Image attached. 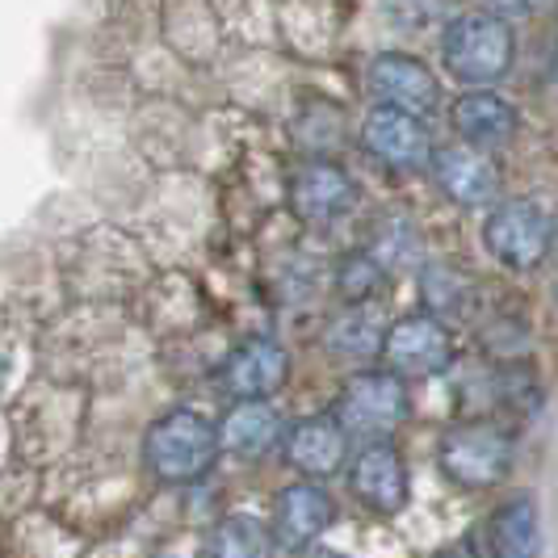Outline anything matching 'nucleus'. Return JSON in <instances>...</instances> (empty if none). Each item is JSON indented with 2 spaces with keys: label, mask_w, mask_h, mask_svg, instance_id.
<instances>
[{
  "label": "nucleus",
  "mask_w": 558,
  "mask_h": 558,
  "mask_svg": "<svg viewBox=\"0 0 558 558\" xmlns=\"http://www.w3.org/2000/svg\"><path fill=\"white\" fill-rule=\"evenodd\" d=\"M336 504L319 483H290L274 504V542L286 550H307L332 525Z\"/></svg>",
  "instance_id": "nucleus-13"
},
{
  "label": "nucleus",
  "mask_w": 558,
  "mask_h": 558,
  "mask_svg": "<svg viewBox=\"0 0 558 558\" xmlns=\"http://www.w3.org/2000/svg\"><path fill=\"white\" fill-rule=\"evenodd\" d=\"M349 437L336 416H307L286 433V462L307 478H328L344 466Z\"/></svg>",
  "instance_id": "nucleus-14"
},
{
  "label": "nucleus",
  "mask_w": 558,
  "mask_h": 558,
  "mask_svg": "<svg viewBox=\"0 0 558 558\" xmlns=\"http://www.w3.org/2000/svg\"><path fill=\"white\" fill-rule=\"evenodd\" d=\"M512 466V437L496 424H458L441 441V471L449 483L478 492L496 487Z\"/></svg>",
  "instance_id": "nucleus-5"
},
{
  "label": "nucleus",
  "mask_w": 558,
  "mask_h": 558,
  "mask_svg": "<svg viewBox=\"0 0 558 558\" xmlns=\"http://www.w3.org/2000/svg\"><path fill=\"white\" fill-rule=\"evenodd\" d=\"M428 168L437 177V190L449 202L466 206V210H483V206H492L496 194H500V172H496V165L478 147H471V143L433 151Z\"/></svg>",
  "instance_id": "nucleus-10"
},
{
  "label": "nucleus",
  "mask_w": 558,
  "mask_h": 558,
  "mask_svg": "<svg viewBox=\"0 0 558 558\" xmlns=\"http://www.w3.org/2000/svg\"><path fill=\"white\" fill-rule=\"evenodd\" d=\"M369 256L383 269H403V265H412L420 256V231L408 219H387V223L378 227V240H374Z\"/></svg>",
  "instance_id": "nucleus-21"
},
{
  "label": "nucleus",
  "mask_w": 558,
  "mask_h": 558,
  "mask_svg": "<svg viewBox=\"0 0 558 558\" xmlns=\"http://www.w3.org/2000/svg\"><path fill=\"white\" fill-rule=\"evenodd\" d=\"M281 441V416L265 399H235V408L227 412L219 428V446L231 449L235 458H265Z\"/></svg>",
  "instance_id": "nucleus-16"
},
{
  "label": "nucleus",
  "mask_w": 558,
  "mask_h": 558,
  "mask_svg": "<svg viewBox=\"0 0 558 558\" xmlns=\"http://www.w3.org/2000/svg\"><path fill=\"white\" fill-rule=\"evenodd\" d=\"M449 118H453V131L471 143V147H504V143L517 135V122H521L517 110L504 101L500 93H492L487 84L462 93L453 101Z\"/></svg>",
  "instance_id": "nucleus-15"
},
{
  "label": "nucleus",
  "mask_w": 558,
  "mask_h": 558,
  "mask_svg": "<svg viewBox=\"0 0 558 558\" xmlns=\"http://www.w3.org/2000/svg\"><path fill=\"white\" fill-rule=\"evenodd\" d=\"M0 374H4V362H0Z\"/></svg>",
  "instance_id": "nucleus-28"
},
{
  "label": "nucleus",
  "mask_w": 558,
  "mask_h": 558,
  "mask_svg": "<svg viewBox=\"0 0 558 558\" xmlns=\"http://www.w3.org/2000/svg\"><path fill=\"white\" fill-rule=\"evenodd\" d=\"M357 202V185L344 168L336 165H315L299 168V177L290 181V206L303 223H332L340 215H349Z\"/></svg>",
  "instance_id": "nucleus-12"
},
{
  "label": "nucleus",
  "mask_w": 558,
  "mask_h": 558,
  "mask_svg": "<svg viewBox=\"0 0 558 558\" xmlns=\"http://www.w3.org/2000/svg\"><path fill=\"white\" fill-rule=\"evenodd\" d=\"M303 558H344V555H336V550H307Z\"/></svg>",
  "instance_id": "nucleus-26"
},
{
  "label": "nucleus",
  "mask_w": 558,
  "mask_h": 558,
  "mask_svg": "<svg viewBox=\"0 0 558 558\" xmlns=\"http://www.w3.org/2000/svg\"><path fill=\"white\" fill-rule=\"evenodd\" d=\"M362 147L383 160V165L399 168V172H420L433 160V135L424 126V118L408 110H395V106H374L362 122Z\"/></svg>",
  "instance_id": "nucleus-7"
},
{
  "label": "nucleus",
  "mask_w": 558,
  "mask_h": 558,
  "mask_svg": "<svg viewBox=\"0 0 558 558\" xmlns=\"http://www.w3.org/2000/svg\"><path fill=\"white\" fill-rule=\"evenodd\" d=\"M349 487L378 517H399L408 508V500H412L408 466H403L399 449L387 437H378V441H369L365 449H357V458L349 466Z\"/></svg>",
  "instance_id": "nucleus-9"
},
{
  "label": "nucleus",
  "mask_w": 558,
  "mask_h": 558,
  "mask_svg": "<svg viewBox=\"0 0 558 558\" xmlns=\"http://www.w3.org/2000/svg\"><path fill=\"white\" fill-rule=\"evenodd\" d=\"M412 412V399H408V387L403 378L391 374V369H365V374H353L344 383V391L336 395L332 416L336 424L344 428V437H391L395 428L408 420Z\"/></svg>",
  "instance_id": "nucleus-3"
},
{
  "label": "nucleus",
  "mask_w": 558,
  "mask_h": 558,
  "mask_svg": "<svg viewBox=\"0 0 558 558\" xmlns=\"http://www.w3.org/2000/svg\"><path fill=\"white\" fill-rule=\"evenodd\" d=\"M487 555L492 558H542V521L530 496L500 504L487 521Z\"/></svg>",
  "instance_id": "nucleus-17"
},
{
  "label": "nucleus",
  "mask_w": 558,
  "mask_h": 558,
  "mask_svg": "<svg viewBox=\"0 0 558 558\" xmlns=\"http://www.w3.org/2000/svg\"><path fill=\"white\" fill-rule=\"evenodd\" d=\"M383 274H387V269H383L369 252H357V256H349V260L340 265V294H344L349 303H365V299L378 294Z\"/></svg>",
  "instance_id": "nucleus-23"
},
{
  "label": "nucleus",
  "mask_w": 558,
  "mask_h": 558,
  "mask_svg": "<svg viewBox=\"0 0 558 558\" xmlns=\"http://www.w3.org/2000/svg\"><path fill=\"white\" fill-rule=\"evenodd\" d=\"M328 349L332 353H349V357H369L383 349V328L362 315V311H349L340 315L332 328H328Z\"/></svg>",
  "instance_id": "nucleus-20"
},
{
  "label": "nucleus",
  "mask_w": 558,
  "mask_h": 558,
  "mask_svg": "<svg viewBox=\"0 0 558 558\" xmlns=\"http://www.w3.org/2000/svg\"><path fill=\"white\" fill-rule=\"evenodd\" d=\"M550 0H487V9L492 13H500V17H533V13H542Z\"/></svg>",
  "instance_id": "nucleus-24"
},
{
  "label": "nucleus",
  "mask_w": 558,
  "mask_h": 558,
  "mask_svg": "<svg viewBox=\"0 0 558 558\" xmlns=\"http://www.w3.org/2000/svg\"><path fill=\"white\" fill-rule=\"evenodd\" d=\"M378 353L387 357L391 374L420 383V378H437V374L449 369V362H453V336H449V328L437 315L420 311V315L395 319L391 328L383 332V349Z\"/></svg>",
  "instance_id": "nucleus-6"
},
{
  "label": "nucleus",
  "mask_w": 558,
  "mask_h": 558,
  "mask_svg": "<svg viewBox=\"0 0 558 558\" xmlns=\"http://www.w3.org/2000/svg\"><path fill=\"white\" fill-rule=\"evenodd\" d=\"M274 530L260 517L231 512L206 537V558H274Z\"/></svg>",
  "instance_id": "nucleus-18"
},
{
  "label": "nucleus",
  "mask_w": 558,
  "mask_h": 558,
  "mask_svg": "<svg viewBox=\"0 0 558 558\" xmlns=\"http://www.w3.org/2000/svg\"><path fill=\"white\" fill-rule=\"evenodd\" d=\"M219 428L194 408H172L143 437V458L160 483H197L219 458Z\"/></svg>",
  "instance_id": "nucleus-1"
},
{
  "label": "nucleus",
  "mask_w": 558,
  "mask_h": 558,
  "mask_svg": "<svg viewBox=\"0 0 558 558\" xmlns=\"http://www.w3.org/2000/svg\"><path fill=\"white\" fill-rule=\"evenodd\" d=\"M378 9L403 34H420L446 22V0H378Z\"/></svg>",
  "instance_id": "nucleus-22"
},
{
  "label": "nucleus",
  "mask_w": 558,
  "mask_h": 558,
  "mask_svg": "<svg viewBox=\"0 0 558 558\" xmlns=\"http://www.w3.org/2000/svg\"><path fill=\"white\" fill-rule=\"evenodd\" d=\"M365 84H369V97L378 106H395V110H408L416 113V118H428V113L441 106V84H437V76L416 56H403V51H383V56L369 63Z\"/></svg>",
  "instance_id": "nucleus-8"
},
{
  "label": "nucleus",
  "mask_w": 558,
  "mask_h": 558,
  "mask_svg": "<svg viewBox=\"0 0 558 558\" xmlns=\"http://www.w3.org/2000/svg\"><path fill=\"white\" fill-rule=\"evenodd\" d=\"M550 240H555V223L550 215L530 202V197H517V202H500L487 223H483V244L487 252L500 260L504 269L512 274H530L546 260L550 252Z\"/></svg>",
  "instance_id": "nucleus-4"
},
{
  "label": "nucleus",
  "mask_w": 558,
  "mask_h": 558,
  "mask_svg": "<svg viewBox=\"0 0 558 558\" xmlns=\"http://www.w3.org/2000/svg\"><path fill=\"white\" fill-rule=\"evenodd\" d=\"M441 34H446L441 38V59L458 81L483 88V84H496L508 76L517 43H512V29L500 13H492V9L458 13L453 22H446Z\"/></svg>",
  "instance_id": "nucleus-2"
},
{
  "label": "nucleus",
  "mask_w": 558,
  "mask_h": 558,
  "mask_svg": "<svg viewBox=\"0 0 558 558\" xmlns=\"http://www.w3.org/2000/svg\"><path fill=\"white\" fill-rule=\"evenodd\" d=\"M286 378H290V357L278 340H265V336L244 340L219 369V387L231 399H269L286 387Z\"/></svg>",
  "instance_id": "nucleus-11"
},
{
  "label": "nucleus",
  "mask_w": 558,
  "mask_h": 558,
  "mask_svg": "<svg viewBox=\"0 0 558 558\" xmlns=\"http://www.w3.org/2000/svg\"><path fill=\"white\" fill-rule=\"evenodd\" d=\"M555 84H558V43H555Z\"/></svg>",
  "instance_id": "nucleus-27"
},
{
  "label": "nucleus",
  "mask_w": 558,
  "mask_h": 558,
  "mask_svg": "<svg viewBox=\"0 0 558 558\" xmlns=\"http://www.w3.org/2000/svg\"><path fill=\"white\" fill-rule=\"evenodd\" d=\"M420 290H424L428 315H462L466 303H471V281L462 278V274H453V269H446V265L424 269Z\"/></svg>",
  "instance_id": "nucleus-19"
},
{
  "label": "nucleus",
  "mask_w": 558,
  "mask_h": 558,
  "mask_svg": "<svg viewBox=\"0 0 558 558\" xmlns=\"http://www.w3.org/2000/svg\"><path fill=\"white\" fill-rule=\"evenodd\" d=\"M433 558H478V555L471 550V542H453V546H446V550H437Z\"/></svg>",
  "instance_id": "nucleus-25"
}]
</instances>
